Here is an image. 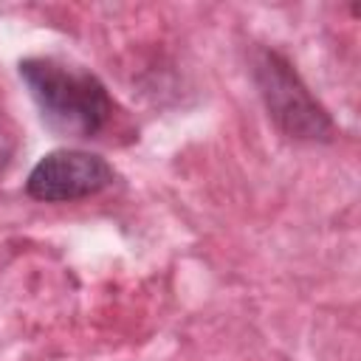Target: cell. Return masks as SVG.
Instances as JSON below:
<instances>
[{
    "label": "cell",
    "instance_id": "1",
    "mask_svg": "<svg viewBox=\"0 0 361 361\" xmlns=\"http://www.w3.org/2000/svg\"><path fill=\"white\" fill-rule=\"evenodd\" d=\"M17 73L48 130L65 138H96L113 118L107 85L87 68L59 56H25Z\"/></svg>",
    "mask_w": 361,
    "mask_h": 361
},
{
    "label": "cell",
    "instance_id": "2",
    "mask_svg": "<svg viewBox=\"0 0 361 361\" xmlns=\"http://www.w3.org/2000/svg\"><path fill=\"white\" fill-rule=\"evenodd\" d=\"M251 73L271 121L288 138L316 144L336 135V124L327 107L310 93L290 59H285L279 51L257 48L251 59Z\"/></svg>",
    "mask_w": 361,
    "mask_h": 361
},
{
    "label": "cell",
    "instance_id": "3",
    "mask_svg": "<svg viewBox=\"0 0 361 361\" xmlns=\"http://www.w3.org/2000/svg\"><path fill=\"white\" fill-rule=\"evenodd\" d=\"M116 169L99 155L76 147L45 152L25 178V195L39 203H73L113 186Z\"/></svg>",
    "mask_w": 361,
    "mask_h": 361
},
{
    "label": "cell",
    "instance_id": "4",
    "mask_svg": "<svg viewBox=\"0 0 361 361\" xmlns=\"http://www.w3.org/2000/svg\"><path fill=\"white\" fill-rule=\"evenodd\" d=\"M11 155H14V130H11V121H8L6 110L0 107V175L6 172Z\"/></svg>",
    "mask_w": 361,
    "mask_h": 361
}]
</instances>
